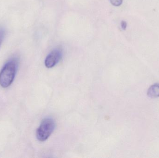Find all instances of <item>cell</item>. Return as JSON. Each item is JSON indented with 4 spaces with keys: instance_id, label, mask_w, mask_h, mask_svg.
Wrapping results in <instances>:
<instances>
[{
    "instance_id": "obj_7",
    "label": "cell",
    "mask_w": 159,
    "mask_h": 158,
    "mask_svg": "<svg viewBox=\"0 0 159 158\" xmlns=\"http://www.w3.org/2000/svg\"><path fill=\"white\" fill-rule=\"evenodd\" d=\"M121 27L123 30H125L127 27V23L126 21L122 20L121 22Z\"/></svg>"
},
{
    "instance_id": "obj_1",
    "label": "cell",
    "mask_w": 159,
    "mask_h": 158,
    "mask_svg": "<svg viewBox=\"0 0 159 158\" xmlns=\"http://www.w3.org/2000/svg\"><path fill=\"white\" fill-rule=\"evenodd\" d=\"M17 64L16 60L6 63L0 72V85L3 88L9 87L14 81L16 73Z\"/></svg>"
},
{
    "instance_id": "obj_4",
    "label": "cell",
    "mask_w": 159,
    "mask_h": 158,
    "mask_svg": "<svg viewBox=\"0 0 159 158\" xmlns=\"http://www.w3.org/2000/svg\"><path fill=\"white\" fill-rule=\"evenodd\" d=\"M147 95L151 98L159 97V83L151 85L147 91Z\"/></svg>"
},
{
    "instance_id": "obj_5",
    "label": "cell",
    "mask_w": 159,
    "mask_h": 158,
    "mask_svg": "<svg viewBox=\"0 0 159 158\" xmlns=\"http://www.w3.org/2000/svg\"><path fill=\"white\" fill-rule=\"evenodd\" d=\"M110 2L113 5L118 6L122 4L123 0H110Z\"/></svg>"
},
{
    "instance_id": "obj_6",
    "label": "cell",
    "mask_w": 159,
    "mask_h": 158,
    "mask_svg": "<svg viewBox=\"0 0 159 158\" xmlns=\"http://www.w3.org/2000/svg\"><path fill=\"white\" fill-rule=\"evenodd\" d=\"M5 36V31L3 29L0 28V46Z\"/></svg>"
},
{
    "instance_id": "obj_3",
    "label": "cell",
    "mask_w": 159,
    "mask_h": 158,
    "mask_svg": "<svg viewBox=\"0 0 159 158\" xmlns=\"http://www.w3.org/2000/svg\"><path fill=\"white\" fill-rule=\"evenodd\" d=\"M62 53L59 49L53 50L47 56L45 60V65L48 68H51L55 66L61 59Z\"/></svg>"
},
{
    "instance_id": "obj_2",
    "label": "cell",
    "mask_w": 159,
    "mask_h": 158,
    "mask_svg": "<svg viewBox=\"0 0 159 158\" xmlns=\"http://www.w3.org/2000/svg\"><path fill=\"white\" fill-rule=\"evenodd\" d=\"M56 128V122L52 118L47 117L42 121L40 126L36 131L37 140L40 142L46 141Z\"/></svg>"
}]
</instances>
